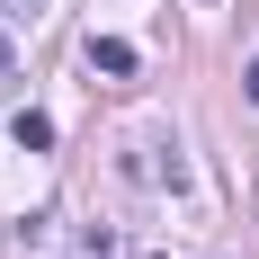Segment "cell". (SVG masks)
Listing matches in <instances>:
<instances>
[{
    "instance_id": "cell-1",
    "label": "cell",
    "mask_w": 259,
    "mask_h": 259,
    "mask_svg": "<svg viewBox=\"0 0 259 259\" xmlns=\"http://www.w3.org/2000/svg\"><path fill=\"white\" fill-rule=\"evenodd\" d=\"M90 63H99L107 80H125L134 72V45H125V36H90Z\"/></svg>"
},
{
    "instance_id": "cell-2",
    "label": "cell",
    "mask_w": 259,
    "mask_h": 259,
    "mask_svg": "<svg viewBox=\"0 0 259 259\" xmlns=\"http://www.w3.org/2000/svg\"><path fill=\"white\" fill-rule=\"evenodd\" d=\"M9 134H18L27 152H45V143H54V116H45V107H18V116H9Z\"/></svg>"
},
{
    "instance_id": "cell-3",
    "label": "cell",
    "mask_w": 259,
    "mask_h": 259,
    "mask_svg": "<svg viewBox=\"0 0 259 259\" xmlns=\"http://www.w3.org/2000/svg\"><path fill=\"white\" fill-rule=\"evenodd\" d=\"M9 63H18V45H9V36H0V72H9Z\"/></svg>"
},
{
    "instance_id": "cell-4",
    "label": "cell",
    "mask_w": 259,
    "mask_h": 259,
    "mask_svg": "<svg viewBox=\"0 0 259 259\" xmlns=\"http://www.w3.org/2000/svg\"><path fill=\"white\" fill-rule=\"evenodd\" d=\"M241 80H250V99H259V63H250V72H241Z\"/></svg>"
}]
</instances>
